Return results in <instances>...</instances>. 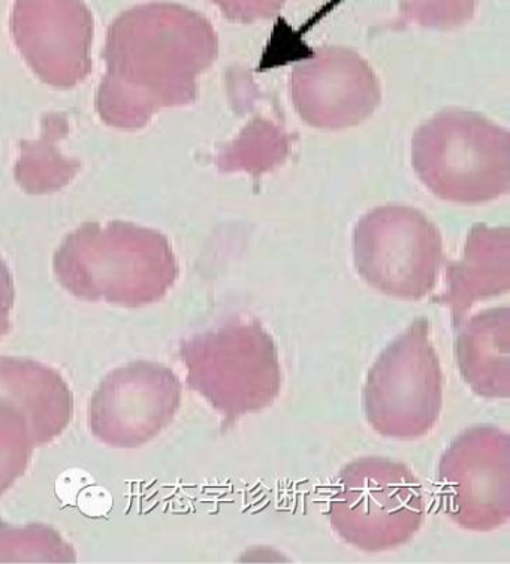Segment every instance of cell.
Returning <instances> with one entry per match:
<instances>
[{
	"mask_svg": "<svg viewBox=\"0 0 510 564\" xmlns=\"http://www.w3.org/2000/svg\"><path fill=\"white\" fill-rule=\"evenodd\" d=\"M94 15L83 0H15L12 40L45 85L70 89L91 73Z\"/></svg>",
	"mask_w": 510,
	"mask_h": 564,
	"instance_id": "5",
	"label": "cell"
},
{
	"mask_svg": "<svg viewBox=\"0 0 510 564\" xmlns=\"http://www.w3.org/2000/svg\"><path fill=\"white\" fill-rule=\"evenodd\" d=\"M217 54L215 29L191 8L150 2L121 12L108 29L96 111L108 127L138 131L163 108L194 102Z\"/></svg>",
	"mask_w": 510,
	"mask_h": 564,
	"instance_id": "1",
	"label": "cell"
},
{
	"mask_svg": "<svg viewBox=\"0 0 510 564\" xmlns=\"http://www.w3.org/2000/svg\"><path fill=\"white\" fill-rule=\"evenodd\" d=\"M292 137L270 119H253L240 135L217 154V166L224 173L245 171L259 177L278 169L291 152Z\"/></svg>",
	"mask_w": 510,
	"mask_h": 564,
	"instance_id": "8",
	"label": "cell"
},
{
	"mask_svg": "<svg viewBox=\"0 0 510 564\" xmlns=\"http://www.w3.org/2000/svg\"><path fill=\"white\" fill-rule=\"evenodd\" d=\"M231 22L250 24L279 14L287 0H210Z\"/></svg>",
	"mask_w": 510,
	"mask_h": 564,
	"instance_id": "10",
	"label": "cell"
},
{
	"mask_svg": "<svg viewBox=\"0 0 510 564\" xmlns=\"http://www.w3.org/2000/svg\"><path fill=\"white\" fill-rule=\"evenodd\" d=\"M68 120L62 115H48L43 120L40 140L22 143L15 164V180L32 195L53 194L68 185L79 171V162L65 158L58 141L68 135Z\"/></svg>",
	"mask_w": 510,
	"mask_h": 564,
	"instance_id": "7",
	"label": "cell"
},
{
	"mask_svg": "<svg viewBox=\"0 0 510 564\" xmlns=\"http://www.w3.org/2000/svg\"><path fill=\"white\" fill-rule=\"evenodd\" d=\"M412 164L426 189L455 204H485L508 195V129L479 112L446 108L417 128Z\"/></svg>",
	"mask_w": 510,
	"mask_h": 564,
	"instance_id": "3",
	"label": "cell"
},
{
	"mask_svg": "<svg viewBox=\"0 0 510 564\" xmlns=\"http://www.w3.org/2000/svg\"><path fill=\"white\" fill-rule=\"evenodd\" d=\"M357 265L380 290L421 295L433 286L442 258L441 234L424 213L383 206L367 213L354 234Z\"/></svg>",
	"mask_w": 510,
	"mask_h": 564,
	"instance_id": "4",
	"label": "cell"
},
{
	"mask_svg": "<svg viewBox=\"0 0 510 564\" xmlns=\"http://www.w3.org/2000/svg\"><path fill=\"white\" fill-rule=\"evenodd\" d=\"M54 273L82 299L140 306L161 299L178 270L165 236L116 220L70 232L54 254Z\"/></svg>",
	"mask_w": 510,
	"mask_h": 564,
	"instance_id": "2",
	"label": "cell"
},
{
	"mask_svg": "<svg viewBox=\"0 0 510 564\" xmlns=\"http://www.w3.org/2000/svg\"><path fill=\"white\" fill-rule=\"evenodd\" d=\"M291 96L305 123L340 131L369 119L382 100V90L378 75L357 52L322 47L292 70Z\"/></svg>",
	"mask_w": 510,
	"mask_h": 564,
	"instance_id": "6",
	"label": "cell"
},
{
	"mask_svg": "<svg viewBox=\"0 0 510 564\" xmlns=\"http://www.w3.org/2000/svg\"><path fill=\"white\" fill-rule=\"evenodd\" d=\"M12 301V282L6 262L0 258V319L7 315Z\"/></svg>",
	"mask_w": 510,
	"mask_h": 564,
	"instance_id": "11",
	"label": "cell"
},
{
	"mask_svg": "<svg viewBox=\"0 0 510 564\" xmlns=\"http://www.w3.org/2000/svg\"><path fill=\"white\" fill-rule=\"evenodd\" d=\"M478 0H401L400 14L404 23L454 31L474 19Z\"/></svg>",
	"mask_w": 510,
	"mask_h": 564,
	"instance_id": "9",
	"label": "cell"
}]
</instances>
